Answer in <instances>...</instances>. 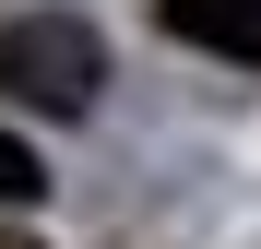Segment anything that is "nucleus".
Wrapping results in <instances>:
<instances>
[{"label":"nucleus","mask_w":261,"mask_h":249,"mask_svg":"<svg viewBox=\"0 0 261 249\" xmlns=\"http://www.w3.org/2000/svg\"><path fill=\"white\" fill-rule=\"evenodd\" d=\"M154 12H166V36H190V48L261 71V0H154Z\"/></svg>","instance_id":"f03ea898"},{"label":"nucleus","mask_w":261,"mask_h":249,"mask_svg":"<svg viewBox=\"0 0 261 249\" xmlns=\"http://www.w3.org/2000/svg\"><path fill=\"white\" fill-rule=\"evenodd\" d=\"M0 249H36V237H0Z\"/></svg>","instance_id":"20e7f679"},{"label":"nucleus","mask_w":261,"mask_h":249,"mask_svg":"<svg viewBox=\"0 0 261 249\" xmlns=\"http://www.w3.org/2000/svg\"><path fill=\"white\" fill-rule=\"evenodd\" d=\"M36 190H48V166H36L12 131H0V214H12V202H36Z\"/></svg>","instance_id":"7ed1b4c3"},{"label":"nucleus","mask_w":261,"mask_h":249,"mask_svg":"<svg viewBox=\"0 0 261 249\" xmlns=\"http://www.w3.org/2000/svg\"><path fill=\"white\" fill-rule=\"evenodd\" d=\"M95 83H107L95 24H71V12H24V24H0V95H12V107L83 119V107H95Z\"/></svg>","instance_id":"f257e3e1"}]
</instances>
